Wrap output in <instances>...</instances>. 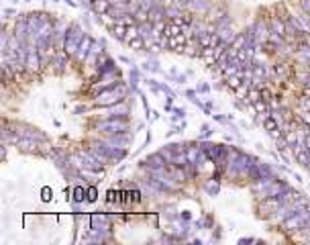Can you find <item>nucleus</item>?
<instances>
[{
	"instance_id": "1",
	"label": "nucleus",
	"mask_w": 310,
	"mask_h": 245,
	"mask_svg": "<svg viewBox=\"0 0 310 245\" xmlns=\"http://www.w3.org/2000/svg\"><path fill=\"white\" fill-rule=\"evenodd\" d=\"M84 41V33L80 27H72L70 33H67V39H65V45H63V49L67 55H76L78 53V47H80V43Z\"/></svg>"
},
{
	"instance_id": "2",
	"label": "nucleus",
	"mask_w": 310,
	"mask_h": 245,
	"mask_svg": "<svg viewBox=\"0 0 310 245\" xmlns=\"http://www.w3.org/2000/svg\"><path fill=\"white\" fill-rule=\"evenodd\" d=\"M127 94V88L124 86H119V88H110L106 92H102V94L96 98V104H100V107H108V104H114L123 100V96Z\"/></svg>"
},
{
	"instance_id": "3",
	"label": "nucleus",
	"mask_w": 310,
	"mask_h": 245,
	"mask_svg": "<svg viewBox=\"0 0 310 245\" xmlns=\"http://www.w3.org/2000/svg\"><path fill=\"white\" fill-rule=\"evenodd\" d=\"M308 221H310V211H300V213L292 215L288 221H286V229H288V231H294V229H304Z\"/></svg>"
},
{
	"instance_id": "4",
	"label": "nucleus",
	"mask_w": 310,
	"mask_h": 245,
	"mask_svg": "<svg viewBox=\"0 0 310 245\" xmlns=\"http://www.w3.org/2000/svg\"><path fill=\"white\" fill-rule=\"evenodd\" d=\"M269 29H268V25H266V22H263V21H259L257 22V33H255V39H257V43H266L268 39H269Z\"/></svg>"
},
{
	"instance_id": "5",
	"label": "nucleus",
	"mask_w": 310,
	"mask_h": 245,
	"mask_svg": "<svg viewBox=\"0 0 310 245\" xmlns=\"http://www.w3.org/2000/svg\"><path fill=\"white\" fill-rule=\"evenodd\" d=\"M100 129H110L112 133H119V131H124L127 129V123L124 121H110V123H102Z\"/></svg>"
},
{
	"instance_id": "6",
	"label": "nucleus",
	"mask_w": 310,
	"mask_h": 245,
	"mask_svg": "<svg viewBox=\"0 0 310 245\" xmlns=\"http://www.w3.org/2000/svg\"><path fill=\"white\" fill-rule=\"evenodd\" d=\"M25 66L29 69H39V57L35 53V49H33V45H31V49L27 51V60H25Z\"/></svg>"
},
{
	"instance_id": "7",
	"label": "nucleus",
	"mask_w": 310,
	"mask_h": 245,
	"mask_svg": "<svg viewBox=\"0 0 310 245\" xmlns=\"http://www.w3.org/2000/svg\"><path fill=\"white\" fill-rule=\"evenodd\" d=\"M90 45H92V41H90L88 37H84V41L80 43V47H78V53H76V57H78L80 62H84V60H86V55H88V51H90V49H88Z\"/></svg>"
},
{
	"instance_id": "8",
	"label": "nucleus",
	"mask_w": 310,
	"mask_h": 245,
	"mask_svg": "<svg viewBox=\"0 0 310 245\" xmlns=\"http://www.w3.org/2000/svg\"><path fill=\"white\" fill-rule=\"evenodd\" d=\"M216 35H219V37H221V41H223V43H228V45H231V41L235 39V33H233V29H221V31L216 33Z\"/></svg>"
},
{
	"instance_id": "9",
	"label": "nucleus",
	"mask_w": 310,
	"mask_h": 245,
	"mask_svg": "<svg viewBox=\"0 0 310 245\" xmlns=\"http://www.w3.org/2000/svg\"><path fill=\"white\" fill-rule=\"evenodd\" d=\"M139 27H137V25H129L127 27V35H124V41H127V43H131L133 39H137V37H139Z\"/></svg>"
},
{
	"instance_id": "10",
	"label": "nucleus",
	"mask_w": 310,
	"mask_h": 245,
	"mask_svg": "<svg viewBox=\"0 0 310 245\" xmlns=\"http://www.w3.org/2000/svg\"><path fill=\"white\" fill-rule=\"evenodd\" d=\"M271 33H278V35H282V37L286 35V25L280 19H273L271 21Z\"/></svg>"
},
{
	"instance_id": "11",
	"label": "nucleus",
	"mask_w": 310,
	"mask_h": 245,
	"mask_svg": "<svg viewBox=\"0 0 310 245\" xmlns=\"http://www.w3.org/2000/svg\"><path fill=\"white\" fill-rule=\"evenodd\" d=\"M268 100H257V102H253L255 104V111L257 112H263V116L268 119V114H269V109H268V104H266Z\"/></svg>"
},
{
	"instance_id": "12",
	"label": "nucleus",
	"mask_w": 310,
	"mask_h": 245,
	"mask_svg": "<svg viewBox=\"0 0 310 245\" xmlns=\"http://www.w3.org/2000/svg\"><path fill=\"white\" fill-rule=\"evenodd\" d=\"M124 33H127V25H121V22H117V27L112 29V35L119 39H124Z\"/></svg>"
},
{
	"instance_id": "13",
	"label": "nucleus",
	"mask_w": 310,
	"mask_h": 245,
	"mask_svg": "<svg viewBox=\"0 0 310 245\" xmlns=\"http://www.w3.org/2000/svg\"><path fill=\"white\" fill-rule=\"evenodd\" d=\"M275 74L280 76V80H286L288 74H290V69H288V66H278V67H275Z\"/></svg>"
},
{
	"instance_id": "14",
	"label": "nucleus",
	"mask_w": 310,
	"mask_h": 245,
	"mask_svg": "<svg viewBox=\"0 0 310 245\" xmlns=\"http://www.w3.org/2000/svg\"><path fill=\"white\" fill-rule=\"evenodd\" d=\"M151 163H153V166H164V161H162V157H159V156H155V157H151Z\"/></svg>"
},
{
	"instance_id": "15",
	"label": "nucleus",
	"mask_w": 310,
	"mask_h": 245,
	"mask_svg": "<svg viewBox=\"0 0 310 245\" xmlns=\"http://www.w3.org/2000/svg\"><path fill=\"white\" fill-rule=\"evenodd\" d=\"M129 45H131V47H141V45H143V41H141V39H133Z\"/></svg>"
}]
</instances>
